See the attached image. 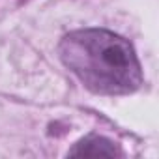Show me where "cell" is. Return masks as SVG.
<instances>
[{
	"label": "cell",
	"mask_w": 159,
	"mask_h": 159,
	"mask_svg": "<svg viewBox=\"0 0 159 159\" xmlns=\"http://www.w3.org/2000/svg\"><path fill=\"white\" fill-rule=\"evenodd\" d=\"M64 66L98 94H129L142 84L139 58L124 38L101 28L67 34L60 43Z\"/></svg>",
	"instance_id": "1"
},
{
	"label": "cell",
	"mask_w": 159,
	"mask_h": 159,
	"mask_svg": "<svg viewBox=\"0 0 159 159\" xmlns=\"http://www.w3.org/2000/svg\"><path fill=\"white\" fill-rule=\"evenodd\" d=\"M69 155H79V157H99V155H105V157H114V155H120V150L107 139L103 137H86L84 140L77 142L75 148L69 152Z\"/></svg>",
	"instance_id": "2"
}]
</instances>
